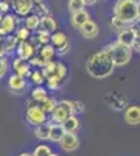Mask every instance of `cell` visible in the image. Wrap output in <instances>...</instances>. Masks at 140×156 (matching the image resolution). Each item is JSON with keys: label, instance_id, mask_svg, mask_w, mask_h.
Masks as SVG:
<instances>
[{"label": "cell", "instance_id": "5b68a950", "mask_svg": "<svg viewBox=\"0 0 140 156\" xmlns=\"http://www.w3.org/2000/svg\"><path fill=\"white\" fill-rule=\"evenodd\" d=\"M25 120H27L31 126H37V125H41L44 122L48 120V114L37 105H33L31 106H27V109H25Z\"/></svg>", "mask_w": 140, "mask_h": 156}, {"label": "cell", "instance_id": "4fadbf2b", "mask_svg": "<svg viewBox=\"0 0 140 156\" xmlns=\"http://www.w3.org/2000/svg\"><path fill=\"white\" fill-rule=\"evenodd\" d=\"M123 119H125L126 123L131 125V126L140 125V106L138 105H128L125 108Z\"/></svg>", "mask_w": 140, "mask_h": 156}, {"label": "cell", "instance_id": "8fae6325", "mask_svg": "<svg viewBox=\"0 0 140 156\" xmlns=\"http://www.w3.org/2000/svg\"><path fill=\"white\" fill-rule=\"evenodd\" d=\"M33 2L31 0H14L11 5V9L14 11V14L19 17H27L33 12Z\"/></svg>", "mask_w": 140, "mask_h": 156}, {"label": "cell", "instance_id": "f35d334b", "mask_svg": "<svg viewBox=\"0 0 140 156\" xmlns=\"http://www.w3.org/2000/svg\"><path fill=\"white\" fill-rule=\"evenodd\" d=\"M132 51H137V53H140V36H137L135 42L132 45Z\"/></svg>", "mask_w": 140, "mask_h": 156}, {"label": "cell", "instance_id": "bcb514c9", "mask_svg": "<svg viewBox=\"0 0 140 156\" xmlns=\"http://www.w3.org/2000/svg\"><path fill=\"white\" fill-rule=\"evenodd\" d=\"M138 16H140V2H138Z\"/></svg>", "mask_w": 140, "mask_h": 156}, {"label": "cell", "instance_id": "836d02e7", "mask_svg": "<svg viewBox=\"0 0 140 156\" xmlns=\"http://www.w3.org/2000/svg\"><path fill=\"white\" fill-rule=\"evenodd\" d=\"M59 105L64 106L70 114H76V100H70V98H62L58 101Z\"/></svg>", "mask_w": 140, "mask_h": 156}, {"label": "cell", "instance_id": "e575fe53", "mask_svg": "<svg viewBox=\"0 0 140 156\" xmlns=\"http://www.w3.org/2000/svg\"><path fill=\"white\" fill-rule=\"evenodd\" d=\"M9 59L5 58V56H0V80H3L6 76L8 70H9Z\"/></svg>", "mask_w": 140, "mask_h": 156}, {"label": "cell", "instance_id": "7402d4cb", "mask_svg": "<svg viewBox=\"0 0 140 156\" xmlns=\"http://www.w3.org/2000/svg\"><path fill=\"white\" fill-rule=\"evenodd\" d=\"M37 56H41L45 62L55 61V56H56V48H55L52 44H45V45H42L39 50H37Z\"/></svg>", "mask_w": 140, "mask_h": 156}, {"label": "cell", "instance_id": "8992f818", "mask_svg": "<svg viewBox=\"0 0 140 156\" xmlns=\"http://www.w3.org/2000/svg\"><path fill=\"white\" fill-rule=\"evenodd\" d=\"M20 25V19L16 14H3L2 20H0V36L5 37L9 34H14L16 28Z\"/></svg>", "mask_w": 140, "mask_h": 156}, {"label": "cell", "instance_id": "d590c367", "mask_svg": "<svg viewBox=\"0 0 140 156\" xmlns=\"http://www.w3.org/2000/svg\"><path fill=\"white\" fill-rule=\"evenodd\" d=\"M47 89L48 90H59L64 84V81H59V80H47Z\"/></svg>", "mask_w": 140, "mask_h": 156}, {"label": "cell", "instance_id": "6da1fadb", "mask_svg": "<svg viewBox=\"0 0 140 156\" xmlns=\"http://www.w3.org/2000/svg\"><path fill=\"white\" fill-rule=\"evenodd\" d=\"M84 67L87 73L92 78H95V80H104V78L111 76L114 70H115V66H114L112 58L109 55V51L106 50V47L94 51L92 55H89Z\"/></svg>", "mask_w": 140, "mask_h": 156}, {"label": "cell", "instance_id": "7bdbcfd3", "mask_svg": "<svg viewBox=\"0 0 140 156\" xmlns=\"http://www.w3.org/2000/svg\"><path fill=\"white\" fill-rule=\"evenodd\" d=\"M135 27H137V33H138V36H140V22L135 25Z\"/></svg>", "mask_w": 140, "mask_h": 156}, {"label": "cell", "instance_id": "f546056e", "mask_svg": "<svg viewBox=\"0 0 140 156\" xmlns=\"http://www.w3.org/2000/svg\"><path fill=\"white\" fill-rule=\"evenodd\" d=\"M31 153H33V156H50L53 153V150H52V147L47 145V144H39Z\"/></svg>", "mask_w": 140, "mask_h": 156}, {"label": "cell", "instance_id": "5bb4252c", "mask_svg": "<svg viewBox=\"0 0 140 156\" xmlns=\"http://www.w3.org/2000/svg\"><path fill=\"white\" fill-rule=\"evenodd\" d=\"M70 25L73 28H76V30H80L83 25L87 22V20H90V12H89L86 8H83V9H80V11H75V12H72L70 14Z\"/></svg>", "mask_w": 140, "mask_h": 156}, {"label": "cell", "instance_id": "4316f807", "mask_svg": "<svg viewBox=\"0 0 140 156\" xmlns=\"http://www.w3.org/2000/svg\"><path fill=\"white\" fill-rule=\"evenodd\" d=\"M69 41V36L66 33H62V31H55L52 34V37H50V44H52L55 48L61 47L62 44H66Z\"/></svg>", "mask_w": 140, "mask_h": 156}, {"label": "cell", "instance_id": "1f68e13d", "mask_svg": "<svg viewBox=\"0 0 140 156\" xmlns=\"http://www.w3.org/2000/svg\"><path fill=\"white\" fill-rule=\"evenodd\" d=\"M33 12H34V14H37L39 17H44V16H48L50 14V8L45 5V2L44 3H36L33 6Z\"/></svg>", "mask_w": 140, "mask_h": 156}, {"label": "cell", "instance_id": "cb8c5ba5", "mask_svg": "<svg viewBox=\"0 0 140 156\" xmlns=\"http://www.w3.org/2000/svg\"><path fill=\"white\" fill-rule=\"evenodd\" d=\"M22 25H25V27H27L31 33L33 31H37V30H39V25H41V17L33 12V14L23 17V23Z\"/></svg>", "mask_w": 140, "mask_h": 156}, {"label": "cell", "instance_id": "7a4b0ae2", "mask_svg": "<svg viewBox=\"0 0 140 156\" xmlns=\"http://www.w3.org/2000/svg\"><path fill=\"white\" fill-rule=\"evenodd\" d=\"M112 16L121 19L126 25H137L138 16V0H115L112 5Z\"/></svg>", "mask_w": 140, "mask_h": 156}, {"label": "cell", "instance_id": "52a82bcc", "mask_svg": "<svg viewBox=\"0 0 140 156\" xmlns=\"http://www.w3.org/2000/svg\"><path fill=\"white\" fill-rule=\"evenodd\" d=\"M27 87H28V80L25 76H20V75H16V73L8 76V90L11 94L20 95L22 92L27 90Z\"/></svg>", "mask_w": 140, "mask_h": 156}, {"label": "cell", "instance_id": "d4e9b609", "mask_svg": "<svg viewBox=\"0 0 140 156\" xmlns=\"http://www.w3.org/2000/svg\"><path fill=\"white\" fill-rule=\"evenodd\" d=\"M64 134H66V131L62 129L61 125H58V123H52L48 140H50V142H53V144H59V140L62 139V136H64Z\"/></svg>", "mask_w": 140, "mask_h": 156}, {"label": "cell", "instance_id": "ab89813d", "mask_svg": "<svg viewBox=\"0 0 140 156\" xmlns=\"http://www.w3.org/2000/svg\"><path fill=\"white\" fill-rule=\"evenodd\" d=\"M83 2H84L86 6H92V5H95L98 2V0H83Z\"/></svg>", "mask_w": 140, "mask_h": 156}, {"label": "cell", "instance_id": "7c38bea8", "mask_svg": "<svg viewBox=\"0 0 140 156\" xmlns=\"http://www.w3.org/2000/svg\"><path fill=\"white\" fill-rule=\"evenodd\" d=\"M37 55V48L30 42V41H25V42H19L17 48H16V56L25 59V61H30L33 56Z\"/></svg>", "mask_w": 140, "mask_h": 156}, {"label": "cell", "instance_id": "8d00e7d4", "mask_svg": "<svg viewBox=\"0 0 140 156\" xmlns=\"http://www.w3.org/2000/svg\"><path fill=\"white\" fill-rule=\"evenodd\" d=\"M70 48H72V44H70V41H67L66 44H62L61 47L56 48V55L58 56H66L69 51H70Z\"/></svg>", "mask_w": 140, "mask_h": 156}, {"label": "cell", "instance_id": "ffe728a7", "mask_svg": "<svg viewBox=\"0 0 140 156\" xmlns=\"http://www.w3.org/2000/svg\"><path fill=\"white\" fill-rule=\"evenodd\" d=\"M39 30H44V31H47V33H50V34H53V33L58 30V22H56V19H55L52 14L41 17Z\"/></svg>", "mask_w": 140, "mask_h": 156}, {"label": "cell", "instance_id": "74e56055", "mask_svg": "<svg viewBox=\"0 0 140 156\" xmlns=\"http://www.w3.org/2000/svg\"><path fill=\"white\" fill-rule=\"evenodd\" d=\"M11 11V5L5 0H0V14H8Z\"/></svg>", "mask_w": 140, "mask_h": 156}, {"label": "cell", "instance_id": "f1b7e54d", "mask_svg": "<svg viewBox=\"0 0 140 156\" xmlns=\"http://www.w3.org/2000/svg\"><path fill=\"white\" fill-rule=\"evenodd\" d=\"M56 105H58V100H56L55 97H52V95H48L44 101H41V103H39V106H41L47 114L52 112V111L55 109V106H56Z\"/></svg>", "mask_w": 140, "mask_h": 156}, {"label": "cell", "instance_id": "d6a6232c", "mask_svg": "<svg viewBox=\"0 0 140 156\" xmlns=\"http://www.w3.org/2000/svg\"><path fill=\"white\" fill-rule=\"evenodd\" d=\"M83 8H86L83 0H69V2H67V11L70 12V14H72V12H75V11L83 9Z\"/></svg>", "mask_w": 140, "mask_h": 156}, {"label": "cell", "instance_id": "b9f144b4", "mask_svg": "<svg viewBox=\"0 0 140 156\" xmlns=\"http://www.w3.org/2000/svg\"><path fill=\"white\" fill-rule=\"evenodd\" d=\"M31 2H33V5H36V3H44L45 0H31Z\"/></svg>", "mask_w": 140, "mask_h": 156}, {"label": "cell", "instance_id": "603a6c76", "mask_svg": "<svg viewBox=\"0 0 140 156\" xmlns=\"http://www.w3.org/2000/svg\"><path fill=\"white\" fill-rule=\"evenodd\" d=\"M17 44L19 41L16 39L14 34H9V36H5L3 37V47H5V56L6 55H12L16 53V48H17Z\"/></svg>", "mask_w": 140, "mask_h": 156}, {"label": "cell", "instance_id": "ba28073f", "mask_svg": "<svg viewBox=\"0 0 140 156\" xmlns=\"http://www.w3.org/2000/svg\"><path fill=\"white\" fill-rule=\"evenodd\" d=\"M80 144H81V140L76 133H66L59 140V148L66 153H72L80 148Z\"/></svg>", "mask_w": 140, "mask_h": 156}, {"label": "cell", "instance_id": "d6986e66", "mask_svg": "<svg viewBox=\"0 0 140 156\" xmlns=\"http://www.w3.org/2000/svg\"><path fill=\"white\" fill-rule=\"evenodd\" d=\"M62 129H64L66 133H76L81 126V122H80V117L76 114H70L67 119L61 123Z\"/></svg>", "mask_w": 140, "mask_h": 156}, {"label": "cell", "instance_id": "ee69618b", "mask_svg": "<svg viewBox=\"0 0 140 156\" xmlns=\"http://www.w3.org/2000/svg\"><path fill=\"white\" fill-rule=\"evenodd\" d=\"M5 2H8L9 5H12V2H14V0H5Z\"/></svg>", "mask_w": 140, "mask_h": 156}, {"label": "cell", "instance_id": "ac0fdd59", "mask_svg": "<svg viewBox=\"0 0 140 156\" xmlns=\"http://www.w3.org/2000/svg\"><path fill=\"white\" fill-rule=\"evenodd\" d=\"M50 128H52V122L50 120L37 125V126H33V136L37 140L45 142V140H48V136H50Z\"/></svg>", "mask_w": 140, "mask_h": 156}, {"label": "cell", "instance_id": "44dd1931", "mask_svg": "<svg viewBox=\"0 0 140 156\" xmlns=\"http://www.w3.org/2000/svg\"><path fill=\"white\" fill-rule=\"evenodd\" d=\"M50 90L45 87V86H34L33 89H31V92H30V98L34 101V103H37V105H39L41 101H44L50 94Z\"/></svg>", "mask_w": 140, "mask_h": 156}, {"label": "cell", "instance_id": "e0dca14e", "mask_svg": "<svg viewBox=\"0 0 140 156\" xmlns=\"http://www.w3.org/2000/svg\"><path fill=\"white\" fill-rule=\"evenodd\" d=\"M48 115H50V119H48V120L52 122V123H58V125H61V123L70 115V112H69L64 106H62V105H59V103H58V105L55 106V109L50 112Z\"/></svg>", "mask_w": 140, "mask_h": 156}, {"label": "cell", "instance_id": "9a60e30c", "mask_svg": "<svg viewBox=\"0 0 140 156\" xmlns=\"http://www.w3.org/2000/svg\"><path fill=\"white\" fill-rule=\"evenodd\" d=\"M78 31H80V34L84 39H94V37H97L100 34V25L95 20L90 19V20H87Z\"/></svg>", "mask_w": 140, "mask_h": 156}, {"label": "cell", "instance_id": "30bf717a", "mask_svg": "<svg viewBox=\"0 0 140 156\" xmlns=\"http://www.w3.org/2000/svg\"><path fill=\"white\" fill-rule=\"evenodd\" d=\"M9 67L12 69V73H16V75H20V76H25L27 78L30 75V72L33 70V67L30 66V62L28 61H25L19 56L16 58H12L9 61Z\"/></svg>", "mask_w": 140, "mask_h": 156}, {"label": "cell", "instance_id": "2e32d148", "mask_svg": "<svg viewBox=\"0 0 140 156\" xmlns=\"http://www.w3.org/2000/svg\"><path fill=\"white\" fill-rule=\"evenodd\" d=\"M50 37H52V34L50 33H47V31H44V30H37V31H33V34H31V37H30V42L39 50L42 45H45V44H50Z\"/></svg>", "mask_w": 140, "mask_h": 156}, {"label": "cell", "instance_id": "4dcf8cb0", "mask_svg": "<svg viewBox=\"0 0 140 156\" xmlns=\"http://www.w3.org/2000/svg\"><path fill=\"white\" fill-rule=\"evenodd\" d=\"M128 25H126L121 19H118V17H115V16H112L111 17V30L114 31V33H120L121 30H125Z\"/></svg>", "mask_w": 140, "mask_h": 156}, {"label": "cell", "instance_id": "3957f363", "mask_svg": "<svg viewBox=\"0 0 140 156\" xmlns=\"http://www.w3.org/2000/svg\"><path fill=\"white\" fill-rule=\"evenodd\" d=\"M106 50L109 51V55L112 58V62H114V66L117 67H125V66H128V64L131 62L132 59V48L128 47V45H125L121 42H118L117 39L114 42H111Z\"/></svg>", "mask_w": 140, "mask_h": 156}, {"label": "cell", "instance_id": "484cf974", "mask_svg": "<svg viewBox=\"0 0 140 156\" xmlns=\"http://www.w3.org/2000/svg\"><path fill=\"white\" fill-rule=\"evenodd\" d=\"M27 80H28L30 83H33L34 86H44L45 81H47L41 69H33V70L30 72V75L27 76Z\"/></svg>", "mask_w": 140, "mask_h": 156}, {"label": "cell", "instance_id": "f6af8a7d", "mask_svg": "<svg viewBox=\"0 0 140 156\" xmlns=\"http://www.w3.org/2000/svg\"><path fill=\"white\" fill-rule=\"evenodd\" d=\"M50 156H61V154H58V153H55V151H53V153L50 154Z\"/></svg>", "mask_w": 140, "mask_h": 156}, {"label": "cell", "instance_id": "60d3db41", "mask_svg": "<svg viewBox=\"0 0 140 156\" xmlns=\"http://www.w3.org/2000/svg\"><path fill=\"white\" fill-rule=\"evenodd\" d=\"M17 156H33V153H30V151H22V153H19Z\"/></svg>", "mask_w": 140, "mask_h": 156}, {"label": "cell", "instance_id": "9c48e42d", "mask_svg": "<svg viewBox=\"0 0 140 156\" xmlns=\"http://www.w3.org/2000/svg\"><path fill=\"white\" fill-rule=\"evenodd\" d=\"M137 36H138L137 27H135V25H128V27H126L125 30H121L120 33H117V41L132 48V45H134V42H135V39H137Z\"/></svg>", "mask_w": 140, "mask_h": 156}, {"label": "cell", "instance_id": "277c9868", "mask_svg": "<svg viewBox=\"0 0 140 156\" xmlns=\"http://www.w3.org/2000/svg\"><path fill=\"white\" fill-rule=\"evenodd\" d=\"M41 70H42V73L45 76V80H59V81H64L66 83L67 76H69V69H67V66L62 61H50V62H45V66Z\"/></svg>", "mask_w": 140, "mask_h": 156}, {"label": "cell", "instance_id": "83f0119b", "mask_svg": "<svg viewBox=\"0 0 140 156\" xmlns=\"http://www.w3.org/2000/svg\"><path fill=\"white\" fill-rule=\"evenodd\" d=\"M31 31L25 27V25H19V27L16 28V31H14V36H16V39L19 42H25V41H30V37H31Z\"/></svg>", "mask_w": 140, "mask_h": 156}]
</instances>
